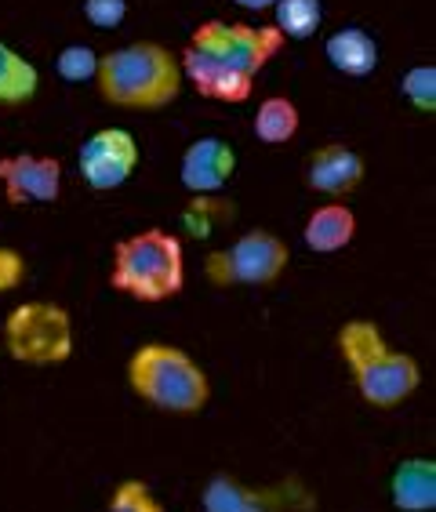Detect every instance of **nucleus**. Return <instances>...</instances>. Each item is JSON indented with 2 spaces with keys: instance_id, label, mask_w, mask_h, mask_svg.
I'll return each instance as SVG.
<instances>
[{
  "instance_id": "obj_2",
  "label": "nucleus",
  "mask_w": 436,
  "mask_h": 512,
  "mask_svg": "<svg viewBox=\"0 0 436 512\" xmlns=\"http://www.w3.org/2000/svg\"><path fill=\"white\" fill-rule=\"evenodd\" d=\"M99 95L120 109H164L182 95L179 55L157 40H135L99 55Z\"/></svg>"
},
{
  "instance_id": "obj_17",
  "label": "nucleus",
  "mask_w": 436,
  "mask_h": 512,
  "mask_svg": "<svg viewBox=\"0 0 436 512\" xmlns=\"http://www.w3.org/2000/svg\"><path fill=\"white\" fill-rule=\"evenodd\" d=\"M298 124H302V113L288 95H269V99L258 102L255 109V138L262 146H284L298 135Z\"/></svg>"
},
{
  "instance_id": "obj_19",
  "label": "nucleus",
  "mask_w": 436,
  "mask_h": 512,
  "mask_svg": "<svg viewBox=\"0 0 436 512\" xmlns=\"http://www.w3.org/2000/svg\"><path fill=\"white\" fill-rule=\"evenodd\" d=\"M273 11H277L273 26H277L284 40L313 37L320 30V22H324V4L320 0H277Z\"/></svg>"
},
{
  "instance_id": "obj_4",
  "label": "nucleus",
  "mask_w": 436,
  "mask_h": 512,
  "mask_svg": "<svg viewBox=\"0 0 436 512\" xmlns=\"http://www.w3.org/2000/svg\"><path fill=\"white\" fill-rule=\"evenodd\" d=\"M128 389L160 414L193 418L208 407L211 378L208 371L179 345L146 342L128 356Z\"/></svg>"
},
{
  "instance_id": "obj_6",
  "label": "nucleus",
  "mask_w": 436,
  "mask_h": 512,
  "mask_svg": "<svg viewBox=\"0 0 436 512\" xmlns=\"http://www.w3.org/2000/svg\"><path fill=\"white\" fill-rule=\"evenodd\" d=\"M73 345V320L59 302H22L4 320V349L26 367H62Z\"/></svg>"
},
{
  "instance_id": "obj_13",
  "label": "nucleus",
  "mask_w": 436,
  "mask_h": 512,
  "mask_svg": "<svg viewBox=\"0 0 436 512\" xmlns=\"http://www.w3.org/2000/svg\"><path fill=\"white\" fill-rule=\"evenodd\" d=\"M389 498L400 512L436 509V462L433 458H400L389 476Z\"/></svg>"
},
{
  "instance_id": "obj_20",
  "label": "nucleus",
  "mask_w": 436,
  "mask_h": 512,
  "mask_svg": "<svg viewBox=\"0 0 436 512\" xmlns=\"http://www.w3.org/2000/svg\"><path fill=\"white\" fill-rule=\"evenodd\" d=\"M106 512H164V502L146 480H120L109 494Z\"/></svg>"
},
{
  "instance_id": "obj_18",
  "label": "nucleus",
  "mask_w": 436,
  "mask_h": 512,
  "mask_svg": "<svg viewBox=\"0 0 436 512\" xmlns=\"http://www.w3.org/2000/svg\"><path fill=\"white\" fill-rule=\"evenodd\" d=\"M237 218V204L226 200L222 193H208V197H193L182 211V226L189 237L208 240L218 226H229Z\"/></svg>"
},
{
  "instance_id": "obj_21",
  "label": "nucleus",
  "mask_w": 436,
  "mask_h": 512,
  "mask_svg": "<svg viewBox=\"0 0 436 512\" xmlns=\"http://www.w3.org/2000/svg\"><path fill=\"white\" fill-rule=\"evenodd\" d=\"M404 99L418 113H436V66H411L400 80Z\"/></svg>"
},
{
  "instance_id": "obj_3",
  "label": "nucleus",
  "mask_w": 436,
  "mask_h": 512,
  "mask_svg": "<svg viewBox=\"0 0 436 512\" xmlns=\"http://www.w3.org/2000/svg\"><path fill=\"white\" fill-rule=\"evenodd\" d=\"M338 353L346 360L364 404L397 407L422 385V367L411 353L393 349L375 320H346L338 327Z\"/></svg>"
},
{
  "instance_id": "obj_22",
  "label": "nucleus",
  "mask_w": 436,
  "mask_h": 512,
  "mask_svg": "<svg viewBox=\"0 0 436 512\" xmlns=\"http://www.w3.org/2000/svg\"><path fill=\"white\" fill-rule=\"evenodd\" d=\"M55 69H59V77L70 80V84H84V80H95V73H99V51L88 48V44H70V48L59 51V59H55Z\"/></svg>"
},
{
  "instance_id": "obj_24",
  "label": "nucleus",
  "mask_w": 436,
  "mask_h": 512,
  "mask_svg": "<svg viewBox=\"0 0 436 512\" xmlns=\"http://www.w3.org/2000/svg\"><path fill=\"white\" fill-rule=\"evenodd\" d=\"M26 280V258L15 251V247L0 244V295H8Z\"/></svg>"
},
{
  "instance_id": "obj_23",
  "label": "nucleus",
  "mask_w": 436,
  "mask_h": 512,
  "mask_svg": "<svg viewBox=\"0 0 436 512\" xmlns=\"http://www.w3.org/2000/svg\"><path fill=\"white\" fill-rule=\"evenodd\" d=\"M84 19L95 30H117L128 19V0H84Z\"/></svg>"
},
{
  "instance_id": "obj_15",
  "label": "nucleus",
  "mask_w": 436,
  "mask_h": 512,
  "mask_svg": "<svg viewBox=\"0 0 436 512\" xmlns=\"http://www.w3.org/2000/svg\"><path fill=\"white\" fill-rule=\"evenodd\" d=\"M324 55L327 62L346 73V77H371L378 66V44L375 37L360 26H346V30H335L324 40Z\"/></svg>"
},
{
  "instance_id": "obj_14",
  "label": "nucleus",
  "mask_w": 436,
  "mask_h": 512,
  "mask_svg": "<svg viewBox=\"0 0 436 512\" xmlns=\"http://www.w3.org/2000/svg\"><path fill=\"white\" fill-rule=\"evenodd\" d=\"M353 237H357V215L342 200H331V204L309 211L306 226H302V240L317 255H338L353 244Z\"/></svg>"
},
{
  "instance_id": "obj_10",
  "label": "nucleus",
  "mask_w": 436,
  "mask_h": 512,
  "mask_svg": "<svg viewBox=\"0 0 436 512\" xmlns=\"http://www.w3.org/2000/svg\"><path fill=\"white\" fill-rule=\"evenodd\" d=\"M0 189L8 204H55L62 197V160L37 153L0 157Z\"/></svg>"
},
{
  "instance_id": "obj_9",
  "label": "nucleus",
  "mask_w": 436,
  "mask_h": 512,
  "mask_svg": "<svg viewBox=\"0 0 436 512\" xmlns=\"http://www.w3.org/2000/svg\"><path fill=\"white\" fill-rule=\"evenodd\" d=\"M77 168L95 193H113L139 168V142L124 128H102L77 149Z\"/></svg>"
},
{
  "instance_id": "obj_25",
  "label": "nucleus",
  "mask_w": 436,
  "mask_h": 512,
  "mask_svg": "<svg viewBox=\"0 0 436 512\" xmlns=\"http://www.w3.org/2000/svg\"><path fill=\"white\" fill-rule=\"evenodd\" d=\"M233 4H240V8H251V11H269L277 0H233Z\"/></svg>"
},
{
  "instance_id": "obj_7",
  "label": "nucleus",
  "mask_w": 436,
  "mask_h": 512,
  "mask_svg": "<svg viewBox=\"0 0 436 512\" xmlns=\"http://www.w3.org/2000/svg\"><path fill=\"white\" fill-rule=\"evenodd\" d=\"M291 262V247L273 229H251L233 244L208 251L204 276L215 287H266L284 276Z\"/></svg>"
},
{
  "instance_id": "obj_1",
  "label": "nucleus",
  "mask_w": 436,
  "mask_h": 512,
  "mask_svg": "<svg viewBox=\"0 0 436 512\" xmlns=\"http://www.w3.org/2000/svg\"><path fill=\"white\" fill-rule=\"evenodd\" d=\"M284 48L277 26H244V22L208 19L200 22L182 51V80L211 102H248L255 77Z\"/></svg>"
},
{
  "instance_id": "obj_11",
  "label": "nucleus",
  "mask_w": 436,
  "mask_h": 512,
  "mask_svg": "<svg viewBox=\"0 0 436 512\" xmlns=\"http://www.w3.org/2000/svg\"><path fill=\"white\" fill-rule=\"evenodd\" d=\"M237 171V153L226 138H197L189 142L186 153L179 160V182L193 193V197H208V193H222L229 178Z\"/></svg>"
},
{
  "instance_id": "obj_16",
  "label": "nucleus",
  "mask_w": 436,
  "mask_h": 512,
  "mask_svg": "<svg viewBox=\"0 0 436 512\" xmlns=\"http://www.w3.org/2000/svg\"><path fill=\"white\" fill-rule=\"evenodd\" d=\"M40 91V69L0 40V106H30Z\"/></svg>"
},
{
  "instance_id": "obj_5",
  "label": "nucleus",
  "mask_w": 436,
  "mask_h": 512,
  "mask_svg": "<svg viewBox=\"0 0 436 512\" xmlns=\"http://www.w3.org/2000/svg\"><path fill=\"white\" fill-rule=\"evenodd\" d=\"M109 287L146 306L168 302L186 287V244L164 229H142L117 240Z\"/></svg>"
},
{
  "instance_id": "obj_8",
  "label": "nucleus",
  "mask_w": 436,
  "mask_h": 512,
  "mask_svg": "<svg viewBox=\"0 0 436 512\" xmlns=\"http://www.w3.org/2000/svg\"><path fill=\"white\" fill-rule=\"evenodd\" d=\"M204 512H313L317 494L298 476L280 483H244L233 473H211L200 491Z\"/></svg>"
},
{
  "instance_id": "obj_12",
  "label": "nucleus",
  "mask_w": 436,
  "mask_h": 512,
  "mask_svg": "<svg viewBox=\"0 0 436 512\" xmlns=\"http://www.w3.org/2000/svg\"><path fill=\"white\" fill-rule=\"evenodd\" d=\"M364 175V157L353 146H346V142H324V146L313 149V157L306 164V186L335 200L349 197L364 182Z\"/></svg>"
}]
</instances>
